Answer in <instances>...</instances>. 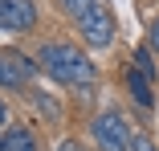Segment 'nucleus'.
<instances>
[{"label": "nucleus", "instance_id": "423d86ee", "mask_svg": "<svg viewBox=\"0 0 159 151\" xmlns=\"http://www.w3.org/2000/svg\"><path fill=\"white\" fill-rule=\"evenodd\" d=\"M122 82H126V94L135 98V106H139L143 114H151V110H155V82H147L135 66H126V78H122Z\"/></svg>", "mask_w": 159, "mask_h": 151}, {"label": "nucleus", "instance_id": "ddd939ff", "mask_svg": "<svg viewBox=\"0 0 159 151\" xmlns=\"http://www.w3.org/2000/svg\"><path fill=\"white\" fill-rule=\"evenodd\" d=\"M57 151H86V147H82L78 139H61V143H57Z\"/></svg>", "mask_w": 159, "mask_h": 151}, {"label": "nucleus", "instance_id": "4468645a", "mask_svg": "<svg viewBox=\"0 0 159 151\" xmlns=\"http://www.w3.org/2000/svg\"><path fill=\"white\" fill-rule=\"evenodd\" d=\"M0 131H8V106H4V98H0Z\"/></svg>", "mask_w": 159, "mask_h": 151}, {"label": "nucleus", "instance_id": "9d476101", "mask_svg": "<svg viewBox=\"0 0 159 151\" xmlns=\"http://www.w3.org/2000/svg\"><path fill=\"white\" fill-rule=\"evenodd\" d=\"M53 4H57V12H61V16L82 21V16H90L94 8H98V0H53Z\"/></svg>", "mask_w": 159, "mask_h": 151}, {"label": "nucleus", "instance_id": "f257e3e1", "mask_svg": "<svg viewBox=\"0 0 159 151\" xmlns=\"http://www.w3.org/2000/svg\"><path fill=\"white\" fill-rule=\"evenodd\" d=\"M37 66L57 86H70V90H86V86L98 82V66H94L78 45H70V41H45L37 49Z\"/></svg>", "mask_w": 159, "mask_h": 151}, {"label": "nucleus", "instance_id": "f03ea898", "mask_svg": "<svg viewBox=\"0 0 159 151\" xmlns=\"http://www.w3.org/2000/svg\"><path fill=\"white\" fill-rule=\"evenodd\" d=\"M90 139H94L98 151H131L135 131H131V123L118 110H102V114L90 118Z\"/></svg>", "mask_w": 159, "mask_h": 151}, {"label": "nucleus", "instance_id": "9b49d317", "mask_svg": "<svg viewBox=\"0 0 159 151\" xmlns=\"http://www.w3.org/2000/svg\"><path fill=\"white\" fill-rule=\"evenodd\" d=\"M131 151H159V143H155L147 131H135V139H131Z\"/></svg>", "mask_w": 159, "mask_h": 151}, {"label": "nucleus", "instance_id": "f8f14e48", "mask_svg": "<svg viewBox=\"0 0 159 151\" xmlns=\"http://www.w3.org/2000/svg\"><path fill=\"white\" fill-rule=\"evenodd\" d=\"M147 45H151V49L159 53V16H155V21L147 25Z\"/></svg>", "mask_w": 159, "mask_h": 151}, {"label": "nucleus", "instance_id": "6e6552de", "mask_svg": "<svg viewBox=\"0 0 159 151\" xmlns=\"http://www.w3.org/2000/svg\"><path fill=\"white\" fill-rule=\"evenodd\" d=\"M29 94H33V106L49 118V123H57V118H61V98H57V94H49V90H41V86H33Z\"/></svg>", "mask_w": 159, "mask_h": 151}, {"label": "nucleus", "instance_id": "7ed1b4c3", "mask_svg": "<svg viewBox=\"0 0 159 151\" xmlns=\"http://www.w3.org/2000/svg\"><path fill=\"white\" fill-rule=\"evenodd\" d=\"M41 74L37 57H25V53H0V90L4 94H16V90H29V82H33Z\"/></svg>", "mask_w": 159, "mask_h": 151}, {"label": "nucleus", "instance_id": "1a4fd4ad", "mask_svg": "<svg viewBox=\"0 0 159 151\" xmlns=\"http://www.w3.org/2000/svg\"><path fill=\"white\" fill-rule=\"evenodd\" d=\"M131 66L147 78V82H155L159 78V66H155V49L151 45H135V57H131Z\"/></svg>", "mask_w": 159, "mask_h": 151}, {"label": "nucleus", "instance_id": "0eeeda50", "mask_svg": "<svg viewBox=\"0 0 159 151\" xmlns=\"http://www.w3.org/2000/svg\"><path fill=\"white\" fill-rule=\"evenodd\" d=\"M4 143H8V151H41V139L33 135V127H8Z\"/></svg>", "mask_w": 159, "mask_h": 151}, {"label": "nucleus", "instance_id": "39448f33", "mask_svg": "<svg viewBox=\"0 0 159 151\" xmlns=\"http://www.w3.org/2000/svg\"><path fill=\"white\" fill-rule=\"evenodd\" d=\"M78 33H82V41H86L90 49H110V45H114V16L98 4L90 16L78 21Z\"/></svg>", "mask_w": 159, "mask_h": 151}, {"label": "nucleus", "instance_id": "20e7f679", "mask_svg": "<svg viewBox=\"0 0 159 151\" xmlns=\"http://www.w3.org/2000/svg\"><path fill=\"white\" fill-rule=\"evenodd\" d=\"M41 21L37 0H0V29L4 33H33Z\"/></svg>", "mask_w": 159, "mask_h": 151}]
</instances>
